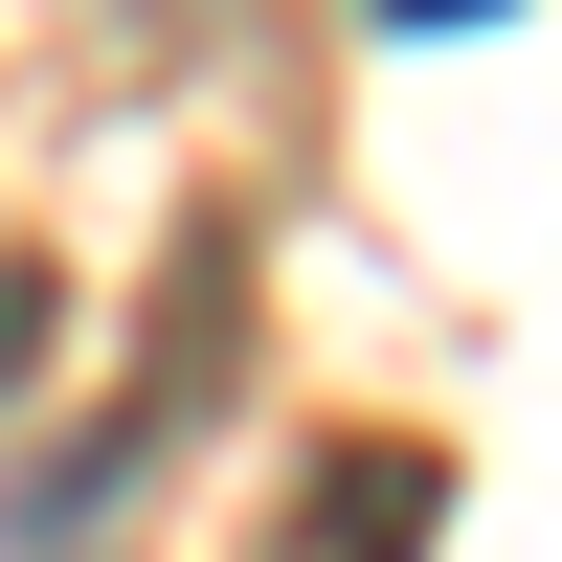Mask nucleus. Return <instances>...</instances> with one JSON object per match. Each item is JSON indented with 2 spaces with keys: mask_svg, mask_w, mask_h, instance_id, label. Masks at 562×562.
Here are the masks:
<instances>
[{
  "mask_svg": "<svg viewBox=\"0 0 562 562\" xmlns=\"http://www.w3.org/2000/svg\"><path fill=\"white\" fill-rule=\"evenodd\" d=\"M405 23H473V0H405Z\"/></svg>",
  "mask_w": 562,
  "mask_h": 562,
  "instance_id": "3",
  "label": "nucleus"
},
{
  "mask_svg": "<svg viewBox=\"0 0 562 562\" xmlns=\"http://www.w3.org/2000/svg\"><path fill=\"white\" fill-rule=\"evenodd\" d=\"M428 518H450V450H405V428H360L315 473V562H428Z\"/></svg>",
  "mask_w": 562,
  "mask_h": 562,
  "instance_id": "1",
  "label": "nucleus"
},
{
  "mask_svg": "<svg viewBox=\"0 0 562 562\" xmlns=\"http://www.w3.org/2000/svg\"><path fill=\"white\" fill-rule=\"evenodd\" d=\"M45 338H68V270H45V248H0V405L45 383Z\"/></svg>",
  "mask_w": 562,
  "mask_h": 562,
  "instance_id": "2",
  "label": "nucleus"
}]
</instances>
